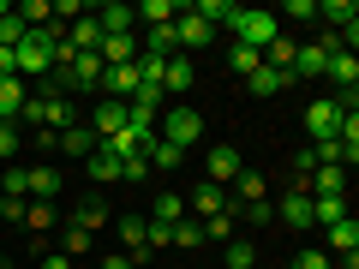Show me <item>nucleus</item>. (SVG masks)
Masks as SVG:
<instances>
[{"mask_svg": "<svg viewBox=\"0 0 359 269\" xmlns=\"http://www.w3.org/2000/svg\"><path fill=\"white\" fill-rule=\"evenodd\" d=\"M228 30H233V42H240V48H252V54H264L269 42L282 36V18H276V13H257V6H233V18H228Z\"/></svg>", "mask_w": 359, "mask_h": 269, "instance_id": "nucleus-1", "label": "nucleus"}, {"mask_svg": "<svg viewBox=\"0 0 359 269\" xmlns=\"http://www.w3.org/2000/svg\"><path fill=\"white\" fill-rule=\"evenodd\" d=\"M18 120H36L42 132H66V126H78V108L66 102V96H54V90H36V96L25 102V114H18Z\"/></svg>", "mask_w": 359, "mask_h": 269, "instance_id": "nucleus-2", "label": "nucleus"}, {"mask_svg": "<svg viewBox=\"0 0 359 269\" xmlns=\"http://www.w3.org/2000/svg\"><path fill=\"white\" fill-rule=\"evenodd\" d=\"M204 138V114H198V108H168L162 114V144H174V150H192V144Z\"/></svg>", "mask_w": 359, "mask_h": 269, "instance_id": "nucleus-3", "label": "nucleus"}, {"mask_svg": "<svg viewBox=\"0 0 359 269\" xmlns=\"http://www.w3.org/2000/svg\"><path fill=\"white\" fill-rule=\"evenodd\" d=\"M210 36H216V25H204L192 6H180V18H174V48H180V54H198V48H210Z\"/></svg>", "mask_w": 359, "mask_h": 269, "instance_id": "nucleus-4", "label": "nucleus"}, {"mask_svg": "<svg viewBox=\"0 0 359 269\" xmlns=\"http://www.w3.org/2000/svg\"><path fill=\"white\" fill-rule=\"evenodd\" d=\"M276 221H287V228H299V233H306V228H318V221H311V192L299 186V179H294V192H287L282 204H276Z\"/></svg>", "mask_w": 359, "mask_h": 269, "instance_id": "nucleus-5", "label": "nucleus"}, {"mask_svg": "<svg viewBox=\"0 0 359 269\" xmlns=\"http://www.w3.org/2000/svg\"><path fill=\"white\" fill-rule=\"evenodd\" d=\"M335 126H341V108H335V96H318V102L306 108V132H311V144L335 138Z\"/></svg>", "mask_w": 359, "mask_h": 269, "instance_id": "nucleus-6", "label": "nucleus"}, {"mask_svg": "<svg viewBox=\"0 0 359 269\" xmlns=\"http://www.w3.org/2000/svg\"><path fill=\"white\" fill-rule=\"evenodd\" d=\"M90 132H96V138H120V132H126V102L102 96V102H96V114H90Z\"/></svg>", "mask_w": 359, "mask_h": 269, "instance_id": "nucleus-7", "label": "nucleus"}, {"mask_svg": "<svg viewBox=\"0 0 359 269\" xmlns=\"http://www.w3.org/2000/svg\"><path fill=\"white\" fill-rule=\"evenodd\" d=\"M192 78H198V60H192V54H174V60L162 66V96H186Z\"/></svg>", "mask_w": 359, "mask_h": 269, "instance_id": "nucleus-8", "label": "nucleus"}, {"mask_svg": "<svg viewBox=\"0 0 359 269\" xmlns=\"http://www.w3.org/2000/svg\"><path fill=\"white\" fill-rule=\"evenodd\" d=\"M240 167H245V162H240V150H233V144H216V150L204 156V174H210V186H228V179L240 174Z\"/></svg>", "mask_w": 359, "mask_h": 269, "instance_id": "nucleus-9", "label": "nucleus"}, {"mask_svg": "<svg viewBox=\"0 0 359 269\" xmlns=\"http://www.w3.org/2000/svg\"><path fill=\"white\" fill-rule=\"evenodd\" d=\"M323 72H330V84H335V96H353V90H359V60H353V54H330V60H323Z\"/></svg>", "mask_w": 359, "mask_h": 269, "instance_id": "nucleus-10", "label": "nucleus"}, {"mask_svg": "<svg viewBox=\"0 0 359 269\" xmlns=\"http://www.w3.org/2000/svg\"><path fill=\"white\" fill-rule=\"evenodd\" d=\"M299 186H306L311 198H341V192H347V167H311Z\"/></svg>", "mask_w": 359, "mask_h": 269, "instance_id": "nucleus-11", "label": "nucleus"}, {"mask_svg": "<svg viewBox=\"0 0 359 269\" xmlns=\"http://www.w3.org/2000/svg\"><path fill=\"white\" fill-rule=\"evenodd\" d=\"M96 90H102V96H114V102H132V90H138V60H132V66H108Z\"/></svg>", "mask_w": 359, "mask_h": 269, "instance_id": "nucleus-12", "label": "nucleus"}, {"mask_svg": "<svg viewBox=\"0 0 359 269\" xmlns=\"http://www.w3.org/2000/svg\"><path fill=\"white\" fill-rule=\"evenodd\" d=\"M192 209H198V221H204V216H233V204H228V186H210V179H204V186L192 192Z\"/></svg>", "mask_w": 359, "mask_h": 269, "instance_id": "nucleus-13", "label": "nucleus"}, {"mask_svg": "<svg viewBox=\"0 0 359 269\" xmlns=\"http://www.w3.org/2000/svg\"><path fill=\"white\" fill-rule=\"evenodd\" d=\"M96 144H102V138H96V132L78 120V126L60 132V144H54V150H60V156H78V162H90V150H96Z\"/></svg>", "mask_w": 359, "mask_h": 269, "instance_id": "nucleus-14", "label": "nucleus"}, {"mask_svg": "<svg viewBox=\"0 0 359 269\" xmlns=\"http://www.w3.org/2000/svg\"><path fill=\"white\" fill-rule=\"evenodd\" d=\"M96 25H102V36H132L138 13H132V6H120V0H108L102 13H96Z\"/></svg>", "mask_w": 359, "mask_h": 269, "instance_id": "nucleus-15", "label": "nucleus"}, {"mask_svg": "<svg viewBox=\"0 0 359 269\" xmlns=\"http://www.w3.org/2000/svg\"><path fill=\"white\" fill-rule=\"evenodd\" d=\"M30 174V204H54V198H60V174H54L48 162L42 167H25Z\"/></svg>", "mask_w": 359, "mask_h": 269, "instance_id": "nucleus-16", "label": "nucleus"}, {"mask_svg": "<svg viewBox=\"0 0 359 269\" xmlns=\"http://www.w3.org/2000/svg\"><path fill=\"white\" fill-rule=\"evenodd\" d=\"M120 167H126V162H120V156L108 150V144H96V150H90V179H96V186H114V179H120Z\"/></svg>", "mask_w": 359, "mask_h": 269, "instance_id": "nucleus-17", "label": "nucleus"}, {"mask_svg": "<svg viewBox=\"0 0 359 269\" xmlns=\"http://www.w3.org/2000/svg\"><path fill=\"white\" fill-rule=\"evenodd\" d=\"M66 42H72L78 54H96V48H102V25H96V18H72V30H66Z\"/></svg>", "mask_w": 359, "mask_h": 269, "instance_id": "nucleus-18", "label": "nucleus"}, {"mask_svg": "<svg viewBox=\"0 0 359 269\" xmlns=\"http://www.w3.org/2000/svg\"><path fill=\"white\" fill-rule=\"evenodd\" d=\"M323 60H330V54H323L318 42H306V48H294V66H287V78H318V72H323Z\"/></svg>", "mask_w": 359, "mask_h": 269, "instance_id": "nucleus-19", "label": "nucleus"}, {"mask_svg": "<svg viewBox=\"0 0 359 269\" xmlns=\"http://www.w3.org/2000/svg\"><path fill=\"white\" fill-rule=\"evenodd\" d=\"M245 84H252V96H282V90L294 84V78H287V72H276V66H257V72L245 78Z\"/></svg>", "mask_w": 359, "mask_h": 269, "instance_id": "nucleus-20", "label": "nucleus"}, {"mask_svg": "<svg viewBox=\"0 0 359 269\" xmlns=\"http://www.w3.org/2000/svg\"><path fill=\"white\" fill-rule=\"evenodd\" d=\"M318 18L330 30H353L359 25V6H353V0H330V6H318Z\"/></svg>", "mask_w": 359, "mask_h": 269, "instance_id": "nucleus-21", "label": "nucleus"}, {"mask_svg": "<svg viewBox=\"0 0 359 269\" xmlns=\"http://www.w3.org/2000/svg\"><path fill=\"white\" fill-rule=\"evenodd\" d=\"M25 102H30L25 84H18V78H0V120H18V114H25Z\"/></svg>", "mask_w": 359, "mask_h": 269, "instance_id": "nucleus-22", "label": "nucleus"}, {"mask_svg": "<svg viewBox=\"0 0 359 269\" xmlns=\"http://www.w3.org/2000/svg\"><path fill=\"white\" fill-rule=\"evenodd\" d=\"M156 216L150 221H162V228H174V221H186V198H180V192H156Z\"/></svg>", "mask_w": 359, "mask_h": 269, "instance_id": "nucleus-23", "label": "nucleus"}, {"mask_svg": "<svg viewBox=\"0 0 359 269\" xmlns=\"http://www.w3.org/2000/svg\"><path fill=\"white\" fill-rule=\"evenodd\" d=\"M228 186H233V198H228V204H257V198H264V179H257L252 167H240V174H233Z\"/></svg>", "mask_w": 359, "mask_h": 269, "instance_id": "nucleus-24", "label": "nucleus"}, {"mask_svg": "<svg viewBox=\"0 0 359 269\" xmlns=\"http://www.w3.org/2000/svg\"><path fill=\"white\" fill-rule=\"evenodd\" d=\"M102 221H108V204H102V198H84V204L72 209V228H84V233H96Z\"/></svg>", "mask_w": 359, "mask_h": 269, "instance_id": "nucleus-25", "label": "nucleus"}, {"mask_svg": "<svg viewBox=\"0 0 359 269\" xmlns=\"http://www.w3.org/2000/svg\"><path fill=\"white\" fill-rule=\"evenodd\" d=\"M0 192H6V204H30V174H25V167H6V179H0Z\"/></svg>", "mask_w": 359, "mask_h": 269, "instance_id": "nucleus-26", "label": "nucleus"}, {"mask_svg": "<svg viewBox=\"0 0 359 269\" xmlns=\"http://www.w3.org/2000/svg\"><path fill=\"white\" fill-rule=\"evenodd\" d=\"M132 13H138L144 25H174L180 6H174V0H144V6H132Z\"/></svg>", "mask_w": 359, "mask_h": 269, "instance_id": "nucleus-27", "label": "nucleus"}, {"mask_svg": "<svg viewBox=\"0 0 359 269\" xmlns=\"http://www.w3.org/2000/svg\"><path fill=\"white\" fill-rule=\"evenodd\" d=\"M294 48H299L294 36H276V42L264 48V66H276V72H287V66H294Z\"/></svg>", "mask_w": 359, "mask_h": 269, "instance_id": "nucleus-28", "label": "nucleus"}, {"mask_svg": "<svg viewBox=\"0 0 359 269\" xmlns=\"http://www.w3.org/2000/svg\"><path fill=\"white\" fill-rule=\"evenodd\" d=\"M144 162H156V167H162V174H174V167L186 162V150H174V144H162V138H156V144H150V156H144Z\"/></svg>", "mask_w": 359, "mask_h": 269, "instance_id": "nucleus-29", "label": "nucleus"}, {"mask_svg": "<svg viewBox=\"0 0 359 269\" xmlns=\"http://www.w3.org/2000/svg\"><path fill=\"white\" fill-rule=\"evenodd\" d=\"M174 245H180V251L204 245V221H192V216H186V221H174Z\"/></svg>", "mask_w": 359, "mask_h": 269, "instance_id": "nucleus-30", "label": "nucleus"}, {"mask_svg": "<svg viewBox=\"0 0 359 269\" xmlns=\"http://www.w3.org/2000/svg\"><path fill=\"white\" fill-rule=\"evenodd\" d=\"M54 221H60V209H54V204H25V228H54Z\"/></svg>", "mask_w": 359, "mask_h": 269, "instance_id": "nucleus-31", "label": "nucleus"}, {"mask_svg": "<svg viewBox=\"0 0 359 269\" xmlns=\"http://www.w3.org/2000/svg\"><path fill=\"white\" fill-rule=\"evenodd\" d=\"M233 228H240L233 216H204V240H216V245H228V240H233Z\"/></svg>", "mask_w": 359, "mask_h": 269, "instance_id": "nucleus-32", "label": "nucleus"}, {"mask_svg": "<svg viewBox=\"0 0 359 269\" xmlns=\"http://www.w3.org/2000/svg\"><path fill=\"white\" fill-rule=\"evenodd\" d=\"M228 66H233V72H240V78H252L257 66H264V54H252V48H240V42H233V54H228Z\"/></svg>", "mask_w": 359, "mask_h": 269, "instance_id": "nucleus-33", "label": "nucleus"}, {"mask_svg": "<svg viewBox=\"0 0 359 269\" xmlns=\"http://www.w3.org/2000/svg\"><path fill=\"white\" fill-rule=\"evenodd\" d=\"M252 263H257L252 240H228V269H252Z\"/></svg>", "mask_w": 359, "mask_h": 269, "instance_id": "nucleus-34", "label": "nucleus"}, {"mask_svg": "<svg viewBox=\"0 0 359 269\" xmlns=\"http://www.w3.org/2000/svg\"><path fill=\"white\" fill-rule=\"evenodd\" d=\"M192 13L204 18V25H216V18H233V0H198Z\"/></svg>", "mask_w": 359, "mask_h": 269, "instance_id": "nucleus-35", "label": "nucleus"}, {"mask_svg": "<svg viewBox=\"0 0 359 269\" xmlns=\"http://www.w3.org/2000/svg\"><path fill=\"white\" fill-rule=\"evenodd\" d=\"M25 36H30V30L18 25V13H6V18H0V48H18Z\"/></svg>", "mask_w": 359, "mask_h": 269, "instance_id": "nucleus-36", "label": "nucleus"}, {"mask_svg": "<svg viewBox=\"0 0 359 269\" xmlns=\"http://www.w3.org/2000/svg\"><path fill=\"white\" fill-rule=\"evenodd\" d=\"M18 144H25V138H18V126H13V120H0V162H13Z\"/></svg>", "mask_w": 359, "mask_h": 269, "instance_id": "nucleus-37", "label": "nucleus"}, {"mask_svg": "<svg viewBox=\"0 0 359 269\" xmlns=\"http://www.w3.org/2000/svg\"><path fill=\"white\" fill-rule=\"evenodd\" d=\"M330 263H335V257L323 251V245H311V251H299V257H294V269H330Z\"/></svg>", "mask_w": 359, "mask_h": 269, "instance_id": "nucleus-38", "label": "nucleus"}, {"mask_svg": "<svg viewBox=\"0 0 359 269\" xmlns=\"http://www.w3.org/2000/svg\"><path fill=\"white\" fill-rule=\"evenodd\" d=\"M60 245L78 257V251H90V233H84V228H66V240H60Z\"/></svg>", "mask_w": 359, "mask_h": 269, "instance_id": "nucleus-39", "label": "nucleus"}, {"mask_svg": "<svg viewBox=\"0 0 359 269\" xmlns=\"http://www.w3.org/2000/svg\"><path fill=\"white\" fill-rule=\"evenodd\" d=\"M282 18H318V0H287Z\"/></svg>", "mask_w": 359, "mask_h": 269, "instance_id": "nucleus-40", "label": "nucleus"}, {"mask_svg": "<svg viewBox=\"0 0 359 269\" xmlns=\"http://www.w3.org/2000/svg\"><path fill=\"white\" fill-rule=\"evenodd\" d=\"M120 179H150V162H144V156H132V162L120 167Z\"/></svg>", "mask_w": 359, "mask_h": 269, "instance_id": "nucleus-41", "label": "nucleus"}, {"mask_svg": "<svg viewBox=\"0 0 359 269\" xmlns=\"http://www.w3.org/2000/svg\"><path fill=\"white\" fill-rule=\"evenodd\" d=\"M0 78H18V66H13V48H0Z\"/></svg>", "mask_w": 359, "mask_h": 269, "instance_id": "nucleus-42", "label": "nucleus"}, {"mask_svg": "<svg viewBox=\"0 0 359 269\" xmlns=\"http://www.w3.org/2000/svg\"><path fill=\"white\" fill-rule=\"evenodd\" d=\"M102 269H138L132 257H102Z\"/></svg>", "mask_w": 359, "mask_h": 269, "instance_id": "nucleus-43", "label": "nucleus"}, {"mask_svg": "<svg viewBox=\"0 0 359 269\" xmlns=\"http://www.w3.org/2000/svg\"><path fill=\"white\" fill-rule=\"evenodd\" d=\"M42 269H72V257H42Z\"/></svg>", "mask_w": 359, "mask_h": 269, "instance_id": "nucleus-44", "label": "nucleus"}, {"mask_svg": "<svg viewBox=\"0 0 359 269\" xmlns=\"http://www.w3.org/2000/svg\"><path fill=\"white\" fill-rule=\"evenodd\" d=\"M0 269H6V251H0Z\"/></svg>", "mask_w": 359, "mask_h": 269, "instance_id": "nucleus-45", "label": "nucleus"}, {"mask_svg": "<svg viewBox=\"0 0 359 269\" xmlns=\"http://www.w3.org/2000/svg\"><path fill=\"white\" fill-rule=\"evenodd\" d=\"M330 269H341V263H330Z\"/></svg>", "mask_w": 359, "mask_h": 269, "instance_id": "nucleus-46", "label": "nucleus"}]
</instances>
